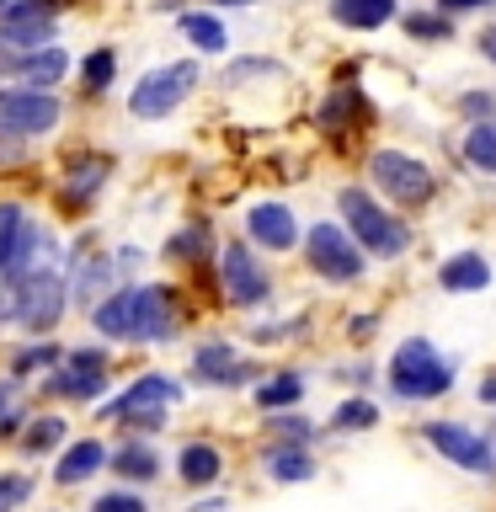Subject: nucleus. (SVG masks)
<instances>
[{
	"mask_svg": "<svg viewBox=\"0 0 496 512\" xmlns=\"http://www.w3.org/2000/svg\"><path fill=\"white\" fill-rule=\"evenodd\" d=\"M336 214L352 235H358V246L374 256V262H395V256L411 251V224L390 214V203H379L368 187H342L336 192Z\"/></svg>",
	"mask_w": 496,
	"mask_h": 512,
	"instance_id": "1",
	"label": "nucleus"
},
{
	"mask_svg": "<svg viewBox=\"0 0 496 512\" xmlns=\"http://www.w3.org/2000/svg\"><path fill=\"white\" fill-rule=\"evenodd\" d=\"M454 374H459V363L443 358L438 342H427V336L395 342L390 363H384V379H390L395 400H438V395L454 390Z\"/></svg>",
	"mask_w": 496,
	"mask_h": 512,
	"instance_id": "2",
	"label": "nucleus"
},
{
	"mask_svg": "<svg viewBox=\"0 0 496 512\" xmlns=\"http://www.w3.org/2000/svg\"><path fill=\"white\" fill-rule=\"evenodd\" d=\"M304 267L326 283H358L368 272V251L358 246V235H352L347 224L320 219L304 230Z\"/></svg>",
	"mask_w": 496,
	"mask_h": 512,
	"instance_id": "3",
	"label": "nucleus"
},
{
	"mask_svg": "<svg viewBox=\"0 0 496 512\" xmlns=\"http://www.w3.org/2000/svg\"><path fill=\"white\" fill-rule=\"evenodd\" d=\"M368 182L384 192V203L395 208H422L438 192V171L427 160H416L406 150H374L368 155Z\"/></svg>",
	"mask_w": 496,
	"mask_h": 512,
	"instance_id": "4",
	"label": "nucleus"
},
{
	"mask_svg": "<svg viewBox=\"0 0 496 512\" xmlns=\"http://www.w3.org/2000/svg\"><path fill=\"white\" fill-rule=\"evenodd\" d=\"M198 64L192 59H182V64H160V70H150V75H139V86L128 91V112L134 118H144V123H155V118H171L176 107L192 96V86H198Z\"/></svg>",
	"mask_w": 496,
	"mask_h": 512,
	"instance_id": "5",
	"label": "nucleus"
},
{
	"mask_svg": "<svg viewBox=\"0 0 496 512\" xmlns=\"http://www.w3.org/2000/svg\"><path fill=\"white\" fill-rule=\"evenodd\" d=\"M219 294H224V304H235V310H262L272 299V278H267L262 256H251L246 240H230V246L219 251Z\"/></svg>",
	"mask_w": 496,
	"mask_h": 512,
	"instance_id": "6",
	"label": "nucleus"
},
{
	"mask_svg": "<svg viewBox=\"0 0 496 512\" xmlns=\"http://www.w3.org/2000/svg\"><path fill=\"white\" fill-rule=\"evenodd\" d=\"M64 304H70V283H64L54 267H38V272H27V278L16 283L11 315L22 320L27 331H48V326H59Z\"/></svg>",
	"mask_w": 496,
	"mask_h": 512,
	"instance_id": "7",
	"label": "nucleus"
},
{
	"mask_svg": "<svg viewBox=\"0 0 496 512\" xmlns=\"http://www.w3.org/2000/svg\"><path fill=\"white\" fill-rule=\"evenodd\" d=\"M422 438L438 448L443 459H454L464 475H496V443L486 438V432L438 416V422H422Z\"/></svg>",
	"mask_w": 496,
	"mask_h": 512,
	"instance_id": "8",
	"label": "nucleus"
},
{
	"mask_svg": "<svg viewBox=\"0 0 496 512\" xmlns=\"http://www.w3.org/2000/svg\"><path fill=\"white\" fill-rule=\"evenodd\" d=\"M59 96L54 91H38V86H6L0 91V134H16V139H38L59 123Z\"/></svg>",
	"mask_w": 496,
	"mask_h": 512,
	"instance_id": "9",
	"label": "nucleus"
},
{
	"mask_svg": "<svg viewBox=\"0 0 496 512\" xmlns=\"http://www.w3.org/2000/svg\"><path fill=\"white\" fill-rule=\"evenodd\" d=\"M38 246H48L43 230L27 219V208L22 203H0V278H6L11 288L27 278V272H38L32 262H38Z\"/></svg>",
	"mask_w": 496,
	"mask_h": 512,
	"instance_id": "10",
	"label": "nucleus"
},
{
	"mask_svg": "<svg viewBox=\"0 0 496 512\" xmlns=\"http://www.w3.org/2000/svg\"><path fill=\"white\" fill-rule=\"evenodd\" d=\"M192 379L214 384V390H235V384L256 379V363H246L230 342H203V347H192Z\"/></svg>",
	"mask_w": 496,
	"mask_h": 512,
	"instance_id": "11",
	"label": "nucleus"
},
{
	"mask_svg": "<svg viewBox=\"0 0 496 512\" xmlns=\"http://www.w3.org/2000/svg\"><path fill=\"white\" fill-rule=\"evenodd\" d=\"M246 240H251V246H262V251H294V246H304L299 219H294V208H288V203H251Z\"/></svg>",
	"mask_w": 496,
	"mask_h": 512,
	"instance_id": "12",
	"label": "nucleus"
},
{
	"mask_svg": "<svg viewBox=\"0 0 496 512\" xmlns=\"http://www.w3.org/2000/svg\"><path fill=\"white\" fill-rule=\"evenodd\" d=\"M54 43V11L43 0H27L16 16L0 22V48H16V54H32V48Z\"/></svg>",
	"mask_w": 496,
	"mask_h": 512,
	"instance_id": "13",
	"label": "nucleus"
},
{
	"mask_svg": "<svg viewBox=\"0 0 496 512\" xmlns=\"http://www.w3.org/2000/svg\"><path fill=\"white\" fill-rule=\"evenodd\" d=\"M182 400V384L166 374H139L118 400H107V416H134V411H166Z\"/></svg>",
	"mask_w": 496,
	"mask_h": 512,
	"instance_id": "14",
	"label": "nucleus"
},
{
	"mask_svg": "<svg viewBox=\"0 0 496 512\" xmlns=\"http://www.w3.org/2000/svg\"><path fill=\"white\" fill-rule=\"evenodd\" d=\"M91 326L107 342H134L139 336V288H112L102 304H91Z\"/></svg>",
	"mask_w": 496,
	"mask_h": 512,
	"instance_id": "15",
	"label": "nucleus"
},
{
	"mask_svg": "<svg viewBox=\"0 0 496 512\" xmlns=\"http://www.w3.org/2000/svg\"><path fill=\"white\" fill-rule=\"evenodd\" d=\"M176 336V294L166 283H139V336L134 342H166Z\"/></svg>",
	"mask_w": 496,
	"mask_h": 512,
	"instance_id": "16",
	"label": "nucleus"
},
{
	"mask_svg": "<svg viewBox=\"0 0 496 512\" xmlns=\"http://www.w3.org/2000/svg\"><path fill=\"white\" fill-rule=\"evenodd\" d=\"M400 16V0H331V22L347 32H379Z\"/></svg>",
	"mask_w": 496,
	"mask_h": 512,
	"instance_id": "17",
	"label": "nucleus"
},
{
	"mask_svg": "<svg viewBox=\"0 0 496 512\" xmlns=\"http://www.w3.org/2000/svg\"><path fill=\"white\" fill-rule=\"evenodd\" d=\"M486 283H491V262L480 251H454L438 267V288H443V294H480Z\"/></svg>",
	"mask_w": 496,
	"mask_h": 512,
	"instance_id": "18",
	"label": "nucleus"
},
{
	"mask_svg": "<svg viewBox=\"0 0 496 512\" xmlns=\"http://www.w3.org/2000/svg\"><path fill=\"white\" fill-rule=\"evenodd\" d=\"M64 70H70V54H64L59 43H43V48H32V54H16V75H22V86H59Z\"/></svg>",
	"mask_w": 496,
	"mask_h": 512,
	"instance_id": "19",
	"label": "nucleus"
},
{
	"mask_svg": "<svg viewBox=\"0 0 496 512\" xmlns=\"http://www.w3.org/2000/svg\"><path fill=\"white\" fill-rule=\"evenodd\" d=\"M43 390H48V395H59V400H102V390H107V368L64 363L59 374H48Z\"/></svg>",
	"mask_w": 496,
	"mask_h": 512,
	"instance_id": "20",
	"label": "nucleus"
},
{
	"mask_svg": "<svg viewBox=\"0 0 496 512\" xmlns=\"http://www.w3.org/2000/svg\"><path fill=\"white\" fill-rule=\"evenodd\" d=\"M262 464L278 486H304V480H315V454L304 443H272Z\"/></svg>",
	"mask_w": 496,
	"mask_h": 512,
	"instance_id": "21",
	"label": "nucleus"
},
{
	"mask_svg": "<svg viewBox=\"0 0 496 512\" xmlns=\"http://www.w3.org/2000/svg\"><path fill=\"white\" fill-rule=\"evenodd\" d=\"M112 283H118V256H86V267H80L75 283H70V299L75 304H102L112 294Z\"/></svg>",
	"mask_w": 496,
	"mask_h": 512,
	"instance_id": "22",
	"label": "nucleus"
},
{
	"mask_svg": "<svg viewBox=\"0 0 496 512\" xmlns=\"http://www.w3.org/2000/svg\"><path fill=\"white\" fill-rule=\"evenodd\" d=\"M107 459H112V454H107V448L96 443V438H80V443H70V448L59 454V470H54V480H59V486H80V480H91V475L102 470Z\"/></svg>",
	"mask_w": 496,
	"mask_h": 512,
	"instance_id": "23",
	"label": "nucleus"
},
{
	"mask_svg": "<svg viewBox=\"0 0 496 512\" xmlns=\"http://www.w3.org/2000/svg\"><path fill=\"white\" fill-rule=\"evenodd\" d=\"M176 475H182L187 486L203 491V486H214V480L224 475V454L214 443H187L182 454H176Z\"/></svg>",
	"mask_w": 496,
	"mask_h": 512,
	"instance_id": "24",
	"label": "nucleus"
},
{
	"mask_svg": "<svg viewBox=\"0 0 496 512\" xmlns=\"http://www.w3.org/2000/svg\"><path fill=\"white\" fill-rule=\"evenodd\" d=\"M176 27H182V38L198 48V54H224V48H230V32H224V22L208 11H182Z\"/></svg>",
	"mask_w": 496,
	"mask_h": 512,
	"instance_id": "25",
	"label": "nucleus"
},
{
	"mask_svg": "<svg viewBox=\"0 0 496 512\" xmlns=\"http://www.w3.org/2000/svg\"><path fill=\"white\" fill-rule=\"evenodd\" d=\"M304 374H294V368H283V374H272V379H262L256 384V406L262 411H288V406H299L304 400Z\"/></svg>",
	"mask_w": 496,
	"mask_h": 512,
	"instance_id": "26",
	"label": "nucleus"
},
{
	"mask_svg": "<svg viewBox=\"0 0 496 512\" xmlns=\"http://www.w3.org/2000/svg\"><path fill=\"white\" fill-rule=\"evenodd\" d=\"M107 464L118 470V480H134V486H144V480H155V475H160V454H155L150 443H123Z\"/></svg>",
	"mask_w": 496,
	"mask_h": 512,
	"instance_id": "27",
	"label": "nucleus"
},
{
	"mask_svg": "<svg viewBox=\"0 0 496 512\" xmlns=\"http://www.w3.org/2000/svg\"><path fill=\"white\" fill-rule=\"evenodd\" d=\"M400 27H406V38L411 43H448L454 38V16L448 11H400Z\"/></svg>",
	"mask_w": 496,
	"mask_h": 512,
	"instance_id": "28",
	"label": "nucleus"
},
{
	"mask_svg": "<svg viewBox=\"0 0 496 512\" xmlns=\"http://www.w3.org/2000/svg\"><path fill=\"white\" fill-rule=\"evenodd\" d=\"M464 160H470L480 176H496V123L491 118L464 128Z\"/></svg>",
	"mask_w": 496,
	"mask_h": 512,
	"instance_id": "29",
	"label": "nucleus"
},
{
	"mask_svg": "<svg viewBox=\"0 0 496 512\" xmlns=\"http://www.w3.org/2000/svg\"><path fill=\"white\" fill-rule=\"evenodd\" d=\"M368 427H379V406L368 395H347L331 411V432H368Z\"/></svg>",
	"mask_w": 496,
	"mask_h": 512,
	"instance_id": "30",
	"label": "nucleus"
},
{
	"mask_svg": "<svg viewBox=\"0 0 496 512\" xmlns=\"http://www.w3.org/2000/svg\"><path fill=\"white\" fill-rule=\"evenodd\" d=\"M267 432H272V443H304V448L320 438V427L294 416V411H267Z\"/></svg>",
	"mask_w": 496,
	"mask_h": 512,
	"instance_id": "31",
	"label": "nucleus"
},
{
	"mask_svg": "<svg viewBox=\"0 0 496 512\" xmlns=\"http://www.w3.org/2000/svg\"><path fill=\"white\" fill-rule=\"evenodd\" d=\"M208 224L198 219V224H187V230H176L171 235V246H166V256H176V262H198V256H208Z\"/></svg>",
	"mask_w": 496,
	"mask_h": 512,
	"instance_id": "32",
	"label": "nucleus"
},
{
	"mask_svg": "<svg viewBox=\"0 0 496 512\" xmlns=\"http://www.w3.org/2000/svg\"><path fill=\"white\" fill-rule=\"evenodd\" d=\"M112 75H118V54H112V48H91L86 64H80V80H86L91 91H107Z\"/></svg>",
	"mask_w": 496,
	"mask_h": 512,
	"instance_id": "33",
	"label": "nucleus"
},
{
	"mask_svg": "<svg viewBox=\"0 0 496 512\" xmlns=\"http://www.w3.org/2000/svg\"><path fill=\"white\" fill-rule=\"evenodd\" d=\"M32 480L27 470H11V475H0V512H22L27 502H32Z\"/></svg>",
	"mask_w": 496,
	"mask_h": 512,
	"instance_id": "34",
	"label": "nucleus"
},
{
	"mask_svg": "<svg viewBox=\"0 0 496 512\" xmlns=\"http://www.w3.org/2000/svg\"><path fill=\"white\" fill-rule=\"evenodd\" d=\"M54 443H64V422H59V416H38V422H32V432L22 438L27 454H48Z\"/></svg>",
	"mask_w": 496,
	"mask_h": 512,
	"instance_id": "35",
	"label": "nucleus"
},
{
	"mask_svg": "<svg viewBox=\"0 0 496 512\" xmlns=\"http://www.w3.org/2000/svg\"><path fill=\"white\" fill-rule=\"evenodd\" d=\"M54 363H59V347H54V342L22 347V352L11 358V368H16V374H32V368H54Z\"/></svg>",
	"mask_w": 496,
	"mask_h": 512,
	"instance_id": "36",
	"label": "nucleus"
},
{
	"mask_svg": "<svg viewBox=\"0 0 496 512\" xmlns=\"http://www.w3.org/2000/svg\"><path fill=\"white\" fill-rule=\"evenodd\" d=\"M251 75H283V64L278 59H240V64H230L224 86H240V80H251Z\"/></svg>",
	"mask_w": 496,
	"mask_h": 512,
	"instance_id": "37",
	"label": "nucleus"
},
{
	"mask_svg": "<svg viewBox=\"0 0 496 512\" xmlns=\"http://www.w3.org/2000/svg\"><path fill=\"white\" fill-rule=\"evenodd\" d=\"M91 512H150V507H144V496H134V491H107L91 502Z\"/></svg>",
	"mask_w": 496,
	"mask_h": 512,
	"instance_id": "38",
	"label": "nucleus"
},
{
	"mask_svg": "<svg viewBox=\"0 0 496 512\" xmlns=\"http://www.w3.org/2000/svg\"><path fill=\"white\" fill-rule=\"evenodd\" d=\"M347 112H352V91L342 86V91H336L326 107H320V128H331V134H336V128L347 123Z\"/></svg>",
	"mask_w": 496,
	"mask_h": 512,
	"instance_id": "39",
	"label": "nucleus"
},
{
	"mask_svg": "<svg viewBox=\"0 0 496 512\" xmlns=\"http://www.w3.org/2000/svg\"><path fill=\"white\" fill-rule=\"evenodd\" d=\"M491 107H496V96H491V91H464V96H459V112H464L470 123H480Z\"/></svg>",
	"mask_w": 496,
	"mask_h": 512,
	"instance_id": "40",
	"label": "nucleus"
},
{
	"mask_svg": "<svg viewBox=\"0 0 496 512\" xmlns=\"http://www.w3.org/2000/svg\"><path fill=\"white\" fill-rule=\"evenodd\" d=\"M16 422H22V411H16V379L0 384V432H11Z\"/></svg>",
	"mask_w": 496,
	"mask_h": 512,
	"instance_id": "41",
	"label": "nucleus"
},
{
	"mask_svg": "<svg viewBox=\"0 0 496 512\" xmlns=\"http://www.w3.org/2000/svg\"><path fill=\"white\" fill-rule=\"evenodd\" d=\"M123 427H134V432H160L166 427V411H134V416H118Z\"/></svg>",
	"mask_w": 496,
	"mask_h": 512,
	"instance_id": "42",
	"label": "nucleus"
},
{
	"mask_svg": "<svg viewBox=\"0 0 496 512\" xmlns=\"http://www.w3.org/2000/svg\"><path fill=\"white\" fill-rule=\"evenodd\" d=\"M70 363H80V368H107V352H102V347H80V352H70Z\"/></svg>",
	"mask_w": 496,
	"mask_h": 512,
	"instance_id": "43",
	"label": "nucleus"
},
{
	"mask_svg": "<svg viewBox=\"0 0 496 512\" xmlns=\"http://www.w3.org/2000/svg\"><path fill=\"white\" fill-rule=\"evenodd\" d=\"M438 11H448V16H470V11H486V0H438Z\"/></svg>",
	"mask_w": 496,
	"mask_h": 512,
	"instance_id": "44",
	"label": "nucleus"
},
{
	"mask_svg": "<svg viewBox=\"0 0 496 512\" xmlns=\"http://www.w3.org/2000/svg\"><path fill=\"white\" fill-rule=\"evenodd\" d=\"M374 326H379L374 315H352V320H347V336H368V331H374Z\"/></svg>",
	"mask_w": 496,
	"mask_h": 512,
	"instance_id": "45",
	"label": "nucleus"
},
{
	"mask_svg": "<svg viewBox=\"0 0 496 512\" xmlns=\"http://www.w3.org/2000/svg\"><path fill=\"white\" fill-rule=\"evenodd\" d=\"M480 54H486V59L496 64V22H491L486 32H480Z\"/></svg>",
	"mask_w": 496,
	"mask_h": 512,
	"instance_id": "46",
	"label": "nucleus"
},
{
	"mask_svg": "<svg viewBox=\"0 0 496 512\" xmlns=\"http://www.w3.org/2000/svg\"><path fill=\"white\" fill-rule=\"evenodd\" d=\"M475 400H480V406H496V379H486V384H480V390H475Z\"/></svg>",
	"mask_w": 496,
	"mask_h": 512,
	"instance_id": "47",
	"label": "nucleus"
},
{
	"mask_svg": "<svg viewBox=\"0 0 496 512\" xmlns=\"http://www.w3.org/2000/svg\"><path fill=\"white\" fill-rule=\"evenodd\" d=\"M192 512H230V502H224V496H208V502H198Z\"/></svg>",
	"mask_w": 496,
	"mask_h": 512,
	"instance_id": "48",
	"label": "nucleus"
},
{
	"mask_svg": "<svg viewBox=\"0 0 496 512\" xmlns=\"http://www.w3.org/2000/svg\"><path fill=\"white\" fill-rule=\"evenodd\" d=\"M22 6H27V0H0V22H6V16H16Z\"/></svg>",
	"mask_w": 496,
	"mask_h": 512,
	"instance_id": "49",
	"label": "nucleus"
},
{
	"mask_svg": "<svg viewBox=\"0 0 496 512\" xmlns=\"http://www.w3.org/2000/svg\"><path fill=\"white\" fill-rule=\"evenodd\" d=\"M214 6H256V0H214Z\"/></svg>",
	"mask_w": 496,
	"mask_h": 512,
	"instance_id": "50",
	"label": "nucleus"
},
{
	"mask_svg": "<svg viewBox=\"0 0 496 512\" xmlns=\"http://www.w3.org/2000/svg\"><path fill=\"white\" fill-rule=\"evenodd\" d=\"M486 6H496V0H486Z\"/></svg>",
	"mask_w": 496,
	"mask_h": 512,
	"instance_id": "51",
	"label": "nucleus"
}]
</instances>
